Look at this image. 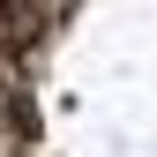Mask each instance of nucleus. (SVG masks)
Returning <instances> with one entry per match:
<instances>
[{
    "label": "nucleus",
    "instance_id": "f257e3e1",
    "mask_svg": "<svg viewBox=\"0 0 157 157\" xmlns=\"http://www.w3.org/2000/svg\"><path fill=\"white\" fill-rule=\"evenodd\" d=\"M0 157H157V0H0Z\"/></svg>",
    "mask_w": 157,
    "mask_h": 157
}]
</instances>
